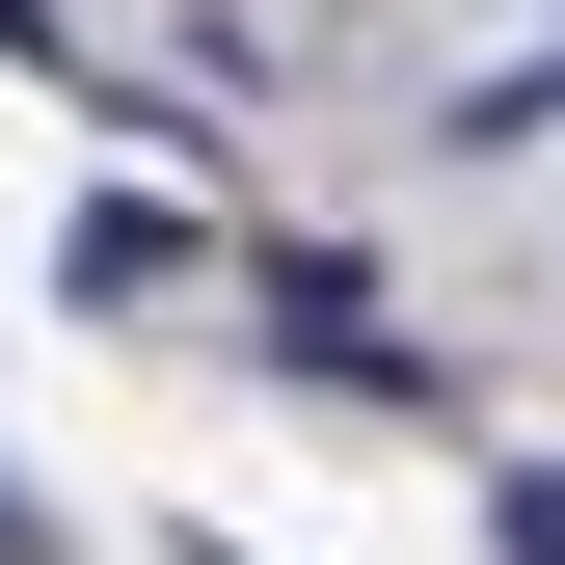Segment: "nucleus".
I'll use <instances>...</instances> for the list:
<instances>
[{
    "instance_id": "nucleus-1",
    "label": "nucleus",
    "mask_w": 565,
    "mask_h": 565,
    "mask_svg": "<svg viewBox=\"0 0 565 565\" xmlns=\"http://www.w3.org/2000/svg\"><path fill=\"white\" fill-rule=\"evenodd\" d=\"M0 565H54V539H28V484H0Z\"/></svg>"
}]
</instances>
